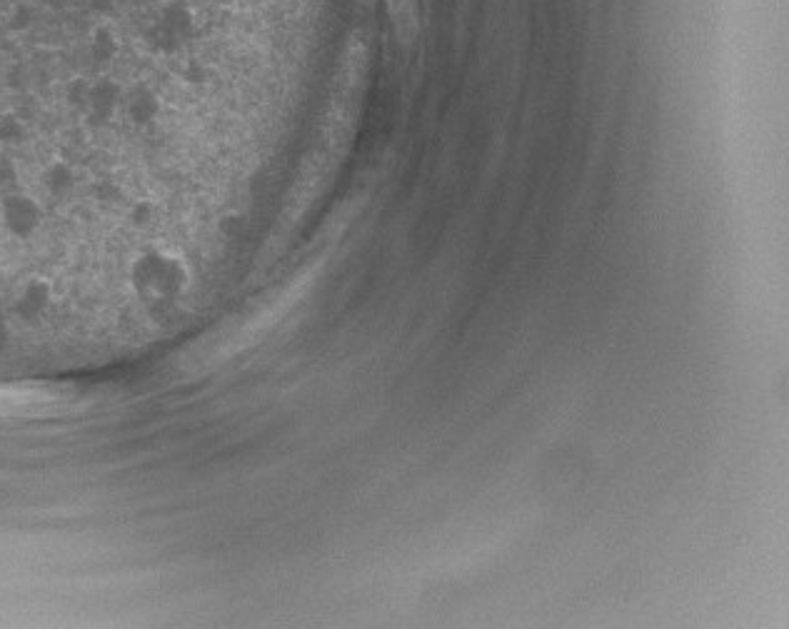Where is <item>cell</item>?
Masks as SVG:
<instances>
[{
  "instance_id": "cell-1",
  "label": "cell",
  "mask_w": 789,
  "mask_h": 629,
  "mask_svg": "<svg viewBox=\"0 0 789 629\" xmlns=\"http://www.w3.org/2000/svg\"><path fill=\"white\" fill-rule=\"evenodd\" d=\"M195 35V10L188 0H165L153 23L145 28L143 43L155 55L180 53Z\"/></svg>"
},
{
  "instance_id": "cell-2",
  "label": "cell",
  "mask_w": 789,
  "mask_h": 629,
  "mask_svg": "<svg viewBox=\"0 0 789 629\" xmlns=\"http://www.w3.org/2000/svg\"><path fill=\"white\" fill-rule=\"evenodd\" d=\"M120 53V40L118 33L113 30L110 23H98L90 30L88 40V55L95 65H108L118 58Z\"/></svg>"
},
{
  "instance_id": "cell-3",
  "label": "cell",
  "mask_w": 789,
  "mask_h": 629,
  "mask_svg": "<svg viewBox=\"0 0 789 629\" xmlns=\"http://www.w3.org/2000/svg\"><path fill=\"white\" fill-rule=\"evenodd\" d=\"M30 20H33V10H30L28 5H15L13 18H10V28L25 30L30 25Z\"/></svg>"
},
{
  "instance_id": "cell-4",
  "label": "cell",
  "mask_w": 789,
  "mask_h": 629,
  "mask_svg": "<svg viewBox=\"0 0 789 629\" xmlns=\"http://www.w3.org/2000/svg\"><path fill=\"white\" fill-rule=\"evenodd\" d=\"M223 3H235V0H223Z\"/></svg>"
}]
</instances>
